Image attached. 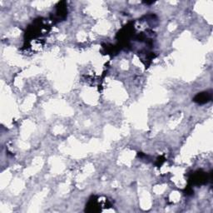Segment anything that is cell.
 <instances>
[{
  "label": "cell",
  "mask_w": 213,
  "mask_h": 213,
  "mask_svg": "<svg viewBox=\"0 0 213 213\" xmlns=\"http://www.w3.org/2000/svg\"><path fill=\"white\" fill-rule=\"evenodd\" d=\"M195 99H196V100H195L196 102H198V103H202L207 102V101L210 99V97H208L207 93H206H206H203V94H199V95H197Z\"/></svg>",
  "instance_id": "6da1fadb"
}]
</instances>
